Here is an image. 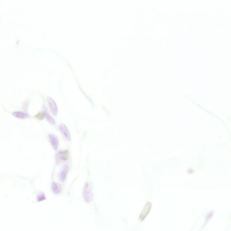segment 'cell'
<instances>
[{"label":"cell","instance_id":"cell-1","mask_svg":"<svg viewBox=\"0 0 231 231\" xmlns=\"http://www.w3.org/2000/svg\"><path fill=\"white\" fill-rule=\"evenodd\" d=\"M83 194L84 199L87 202H89L92 200L93 194L91 187L88 183H86L84 186Z\"/></svg>","mask_w":231,"mask_h":231},{"label":"cell","instance_id":"cell-2","mask_svg":"<svg viewBox=\"0 0 231 231\" xmlns=\"http://www.w3.org/2000/svg\"><path fill=\"white\" fill-rule=\"evenodd\" d=\"M59 128L60 132L65 139L69 141H71V138L70 133L66 126L65 124L61 123L59 126Z\"/></svg>","mask_w":231,"mask_h":231},{"label":"cell","instance_id":"cell-3","mask_svg":"<svg viewBox=\"0 0 231 231\" xmlns=\"http://www.w3.org/2000/svg\"><path fill=\"white\" fill-rule=\"evenodd\" d=\"M48 105L51 113L53 115L56 116L58 113V108L55 101L52 98L48 97Z\"/></svg>","mask_w":231,"mask_h":231},{"label":"cell","instance_id":"cell-4","mask_svg":"<svg viewBox=\"0 0 231 231\" xmlns=\"http://www.w3.org/2000/svg\"><path fill=\"white\" fill-rule=\"evenodd\" d=\"M48 138L53 149L55 150H57V149L59 147V144H60L59 139L57 136L54 134H48Z\"/></svg>","mask_w":231,"mask_h":231},{"label":"cell","instance_id":"cell-5","mask_svg":"<svg viewBox=\"0 0 231 231\" xmlns=\"http://www.w3.org/2000/svg\"><path fill=\"white\" fill-rule=\"evenodd\" d=\"M69 170L68 165H65L62 168L59 172V178L62 181H64L66 178L67 173Z\"/></svg>","mask_w":231,"mask_h":231},{"label":"cell","instance_id":"cell-6","mask_svg":"<svg viewBox=\"0 0 231 231\" xmlns=\"http://www.w3.org/2000/svg\"><path fill=\"white\" fill-rule=\"evenodd\" d=\"M69 152L68 150H62L59 151L57 154V158L61 161H65L69 158Z\"/></svg>","mask_w":231,"mask_h":231},{"label":"cell","instance_id":"cell-7","mask_svg":"<svg viewBox=\"0 0 231 231\" xmlns=\"http://www.w3.org/2000/svg\"><path fill=\"white\" fill-rule=\"evenodd\" d=\"M13 116L19 119H25L30 117V115L27 113L21 111H16L12 113Z\"/></svg>","mask_w":231,"mask_h":231},{"label":"cell","instance_id":"cell-8","mask_svg":"<svg viewBox=\"0 0 231 231\" xmlns=\"http://www.w3.org/2000/svg\"><path fill=\"white\" fill-rule=\"evenodd\" d=\"M52 191L55 194H58L62 191V186L60 184L53 182L52 184Z\"/></svg>","mask_w":231,"mask_h":231},{"label":"cell","instance_id":"cell-9","mask_svg":"<svg viewBox=\"0 0 231 231\" xmlns=\"http://www.w3.org/2000/svg\"><path fill=\"white\" fill-rule=\"evenodd\" d=\"M44 117H45V118L46 120H47L48 122L50 124L52 125H56V121L54 120L53 117L50 116V114H49L47 111L45 110L44 111Z\"/></svg>","mask_w":231,"mask_h":231},{"label":"cell","instance_id":"cell-10","mask_svg":"<svg viewBox=\"0 0 231 231\" xmlns=\"http://www.w3.org/2000/svg\"><path fill=\"white\" fill-rule=\"evenodd\" d=\"M46 199L45 198V195L43 194V193L39 195L38 196V200L39 201H43V200H45Z\"/></svg>","mask_w":231,"mask_h":231}]
</instances>
